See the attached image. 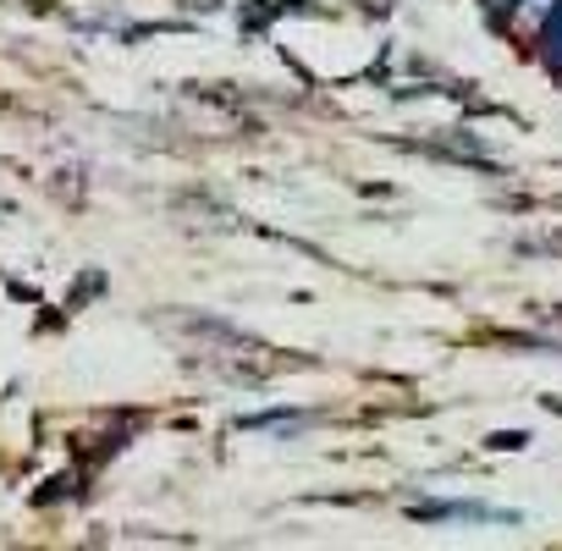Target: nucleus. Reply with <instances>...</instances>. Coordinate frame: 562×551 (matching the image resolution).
I'll use <instances>...</instances> for the list:
<instances>
[{"label": "nucleus", "mask_w": 562, "mask_h": 551, "mask_svg": "<svg viewBox=\"0 0 562 551\" xmlns=\"http://www.w3.org/2000/svg\"><path fill=\"white\" fill-rule=\"evenodd\" d=\"M551 7H557V0H518L513 18H507V34H518V40H540V29H546Z\"/></svg>", "instance_id": "f257e3e1"}, {"label": "nucleus", "mask_w": 562, "mask_h": 551, "mask_svg": "<svg viewBox=\"0 0 562 551\" xmlns=\"http://www.w3.org/2000/svg\"><path fill=\"white\" fill-rule=\"evenodd\" d=\"M540 45H546V67L562 78V0L551 7V18H546V29H540Z\"/></svg>", "instance_id": "f03ea898"}]
</instances>
